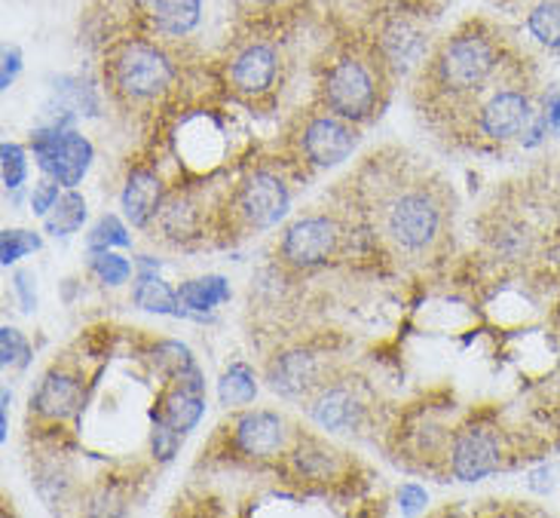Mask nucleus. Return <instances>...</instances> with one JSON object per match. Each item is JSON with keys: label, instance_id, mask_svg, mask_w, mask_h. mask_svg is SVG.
<instances>
[{"label": "nucleus", "instance_id": "obj_24", "mask_svg": "<svg viewBox=\"0 0 560 518\" xmlns=\"http://www.w3.org/2000/svg\"><path fill=\"white\" fill-rule=\"evenodd\" d=\"M530 34L548 49H560V0H546L527 15Z\"/></svg>", "mask_w": 560, "mask_h": 518}, {"label": "nucleus", "instance_id": "obj_29", "mask_svg": "<svg viewBox=\"0 0 560 518\" xmlns=\"http://www.w3.org/2000/svg\"><path fill=\"white\" fill-rule=\"evenodd\" d=\"M0 157H3V184L15 191V187H22L25 182V175H28V166H25V151L19 148V145H3L0 148Z\"/></svg>", "mask_w": 560, "mask_h": 518}, {"label": "nucleus", "instance_id": "obj_23", "mask_svg": "<svg viewBox=\"0 0 560 518\" xmlns=\"http://www.w3.org/2000/svg\"><path fill=\"white\" fill-rule=\"evenodd\" d=\"M425 37L420 31H410L408 25H395V28L386 31L383 37V49L386 56L398 65V68H410L413 61L423 56Z\"/></svg>", "mask_w": 560, "mask_h": 518}, {"label": "nucleus", "instance_id": "obj_3", "mask_svg": "<svg viewBox=\"0 0 560 518\" xmlns=\"http://www.w3.org/2000/svg\"><path fill=\"white\" fill-rule=\"evenodd\" d=\"M325 102L343 120H364L374 111V102H377L374 77L368 74L362 61H337L325 77Z\"/></svg>", "mask_w": 560, "mask_h": 518}, {"label": "nucleus", "instance_id": "obj_13", "mask_svg": "<svg viewBox=\"0 0 560 518\" xmlns=\"http://www.w3.org/2000/svg\"><path fill=\"white\" fill-rule=\"evenodd\" d=\"M160 199H163L160 179L153 172H148V169H138V172L129 175V182L122 187V212H126V218L136 228H144L156 215V209H160Z\"/></svg>", "mask_w": 560, "mask_h": 518}, {"label": "nucleus", "instance_id": "obj_21", "mask_svg": "<svg viewBox=\"0 0 560 518\" xmlns=\"http://www.w3.org/2000/svg\"><path fill=\"white\" fill-rule=\"evenodd\" d=\"M255 396H258V383H255L252 368L243 366V362L230 366L224 378L218 381L221 405H248V402H255Z\"/></svg>", "mask_w": 560, "mask_h": 518}, {"label": "nucleus", "instance_id": "obj_9", "mask_svg": "<svg viewBox=\"0 0 560 518\" xmlns=\"http://www.w3.org/2000/svg\"><path fill=\"white\" fill-rule=\"evenodd\" d=\"M530 120L533 111L524 92H497L481 111V129L490 138H500V141L524 136Z\"/></svg>", "mask_w": 560, "mask_h": 518}, {"label": "nucleus", "instance_id": "obj_17", "mask_svg": "<svg viewBox=\"0 0 560 518\" xmlns=\"http://www.w3.org/2000/svg\"><path fill=\"white\" fill-rule=\"evenodd\" d=\"M77 402H80V387L71 378H65V375H46L37 396H34L37 412L44 414V417H52V421H61V417L74 414Z\"/></svg>", "mask_w": 560, "mask_h": 518}, {"label": "nucleus", "instance_id": "obj_16", "mask_svg": "<svg viewBox=\"0 0 560 518\" xmlns=\"http://www.w3.org/2000/svg\"><path fill=\"white\" fill-rule=\"evenodd\" d=\"M359 417H362V405L349 396L347 390H328V393H322V396L316 399V405H313V421H316L322 429H331V433L355 427Z\"/></svg>", "mask_w": 560, "mask_h": 518}, {"label": "nucleus", "instance_id": "obj_32", "mask_svg": "<svg viewBox=\"0 0 560 518\" xmlns=\"http://www.w3.org/2000/svg\"><path fill=\"white\" fill-rule=\"evenodd\" d=\"M15 291H19V298H22V310H25V313H31V310L37 307L34 274H28V270H19V274H15Z\"/></svg>", "mask_w": 560, "mask_h": 518}, {"label": "nucleus", "instance_id": "obj_35", "mask_svg": "<svg viewBox=\"0 0 560 518\" xmlns=\"http://www.w3.org/2000/svg\"><path fill=\"white\" fill-rule=\"evenodd\" d=\"M548 126H551V123H548V114H533L530 126L524 129V136H521V141H524L527 148H533V145H539V141H542V136H546V133H548Z\"/></svg>", "mask_w": 560, "mask_h": 518}, {"label": "nucleus", "instance_id": "obj_31", "mask_svg": "<svg viewBox=\"0 0 560 518\" xmlns=\"http://www.w3.org/2000/svg\"><path fill=\"white\" fill-rule=\"evenodd\" d=\"M59 182H44L34 187V194H31V209L34 215H49L52 212V206L59 203Z\"/></svg>", "mask_w": 560, "mask_h": 518}, {"label": "nucleus", "instance_id": "obj_4", "mask_svg": "<svg viewBox=\"0 0 560 518\" xmlns=\"http://www.w3.org/2000/svg\"><path fill=\"white\" fill-rule=\"evenodd\" d=\"M497 68V53L487 37L463 34L444 46L439 59V74L451 90H475Z\"/></svg>", "mask_w": 560, "mask_h": 518}, {"label": "nucleus", "instance_id": "obj_15", "mask_svg": "<svg viewBox=\"0 0 560 518\" xmlns=\"http://www.w3.org/2000/svg\"><path fill=\"white\" fill-rule=\"evenodd\" d=\"M316 378V359L310 353H285L270 368V387L282 396H301Z\"/></svg>", "mask_w": 560, "mask_h": 518}, {"label": "nucleus", "instance_id": "obj_2", "mask_svg": "<svg viewBox=\"0 0 560 518\" xmlns=\"http://www.w3.org/2000/svg\"><path fill=\"white\" fill-rule=\"evenodd\" d=\"M175 77L172 61L148 44L122 46L114 61V80L129 99H153L166 90Z\"/></svg>", "mask_w": 560, "mask_h": 518}, {"label": "nucleus", "instance_id": "obj_12", "mask_svg": "<svg viewBox=\"0 0 560 518\" xmlns=\"http://www.w3.org/2000/svg\"><path fill=\"white\" fill-rule=\"evenodd\" d=\"M282 421L270 412H252L245 414L236 427V445L252 458H270L282 448Z\"/></svg>", "mask_w": 560, "mask_h": 518}, {"label": "nucleus", "instance_id": "obj_1", "mask_svg": "<svg viewBox=\"0 0 560 518\" xmlns=\"http://www.w3.org/2000/svg\"><path fill=\"white\" fill-rule=\"evenodd\" d=\"M31 148L40 169L61 187H77L90 172L92 145L83 136H77L74 129H65V123L34 129Z\"/></svg>", "mask_w": 560, "mask_h": 518}, {"label": "nucleus", "instance_id": "obj_10", "mask_svg": "<svg viewBox=\"0 0 560 518\" xmlns=\"http://www.w3.org/2000/svg\"><path fill=\"white\" fill-rule=\"evenodd\" d=\"M500 470V448L497 442L481 433V429H469L456 439L454 448V473L463 482H481L490 473Z\"/></svg>", "mask_w": 560, "mask_h": 518}, {"label": "nucleus", "instance_id": "obj_19", "mask_svg": "<svg viewBox=\"0 0 560 518\" xmlns=\"http://www.w3.org/2000/svg\"><path fill=\"white\" fill-rule=\"evenodd\" d=\"M202 412H206V399H202V393L178 383V390L163 402V412H160L156 421H163V424H168L172 429H178L184 436V433H190V429L197 427Z\"/></svg>", "mask_w": 560, "mask_h": 518}, {"label": "nucleus", "instance_id": "obj_34", "mask_svg": "<svg viewBox=\"0 0 560 518\" xmlns=\"http://www.w3.org/2000/svg\"><path fill=\"white\" fill-rule=\"evenodd\" d=\"M22 71V53L19 49H3V71H0V87L10 90L15 77Z\"/></svg>", "mask_w": 560, "mask_h": 518}, {"label": "nucleus", "instance_id": "obj_22", "mask_svg": "<svg viewBox=\"0 0 560 518\" xmlns=\"http://www.w3.org/2000/svg\"><path fill=\"white\" fill-rule=\"evenodd\" d=\"M83 221H86V199L71 191V194H65V197L52 206V212L46 215V233H52V237H68V233H74V230L83 228Z\"/></svg>", "mask_w": 560, "mask_h": 518}, {"label": "nucleus", "instance_id": "obj_14", "mask_svg": "<svg viewBox=\"0 0 560 518\" xmlns=\"http://www.w3.org/2000/svg\"><path fill=\"white\" fill-rule=\"evenodd\" d=\"M138 7L148 13L156 31L182 37L187 31L197 28L202 0H136Z\"/></svg>", "mask_w": 560, "mask_h": 518}, {"label": "nucleus", "instance_id": "obj_30", "mask_svg": "<svg viewBox=\"0 0 560 518\" xmlns=\"http://www.w3.org/2000/svg\"><path fill=\"white\" fill-rule=\"evenodd\" d=\"M178 442H182V433L172 429L163 421H156V429H153V454L160 460H168L175 451H178Z\"/></svg>", "mask_w": 560, "mask_h": 518}, {"label": "nucleus", "instance_id": "obj_20", "mask_svg": "<svg viewBox=\"0 0 560 518\" xmlns=\"http://www.w3.org/2000/svg\"><path fill=\"white\" fill-rule=\"evenodd\" d=\"M178 301L184 310L190 313H206L212 307L230 301V283L224 276H202V279H190L178 289Z\"/></svg>", "mask_w": 560, "mask_h": 518}, {"label": "nucleus", "instance_id": "obj_37", "mask_svg": "<svg viewBox=\"0 0 560 518\" xmlns=\"http://www.w3.org/2000/svg\"><path fill=\"white\" fill-rule=\"evenodd\" d=\"M548 123H551V129L560 136V92L558 95H551V102H548Z\"/></svg>", "mask_w": 560, "mask_h": 518}, {"label": "nucleus", "instance_id": "obj_33", "mask_svg": "<svg viewBox=\"0 0 560 518\" xmlns=\"http://www.w3.org/2000/svg\"><path fill=\"white\" fill-rule=\"evenodd\" d=\"M429 504V497H425L423 488H417V485H405V488L398 491V506L405 509V513H420L423 506Z\"/></svg>", "mask_w": 560, "mask_h": 518}, {"label": "nucleus", "instance_id": "obj_8", "mask_svg": "<svg viewBox=\"0 0 560 518\" xmlns=\"http://www.w3.org/2000/svg\"><path fill=\"white\" fill-rule=\"evenodd\" d=\"M355 148V133L334 117H316L303 129V151L316 166H337Z\"/></svg>", "mask_w": 560, "mask_h": 518}, {"label": "nucleus", "instance_id": "obj_11", "mask_svg": "<svg viewBox=\"0 0 560 518\" xmlns=\"http://www.w3.org/2000/svg\"><path fill=\"white\" fill-rule=\"evenodd\" d=\"M230 77H233V87L240 92H248V95L267 92L276 80V53L270 46H248L236 56Z\"/></svg>", "mask_w": 560, "mask_h": 518}, {"label": "nucleus", "instance_id": "obj_18", "mask_svg": "<svg viewBox=\"0 0 560 518\" xmlns=\"http://www.w3.org/2000/svg\"><path fill=\"white\" fill-rule=\"evenodd\" d=\"M132 301H136L141 310H148V313H168V316H175V313H178V304H182L178 295L168 289L166 283L156 276L153 264H144V267H141L136 291H132Z\"/></svg>", "mask_w": 560, "mask_h": 518}, {"label": "nucleus", "instance_id": "obj_5", "mask_svg": "<svg viewBox=\"0 0 560 518\" xmlns=\"http://www.w3.org/2000/svg\"><path fill=\"white\" fill-rule=\"evenodd\" d=\"M441 225L439 206L432 203V197H425L420 191L405 194L393 203V209L386 215V228L393 233V240L405 249H425L435 240Z\"/></svg>", "mask_w": 560, "mask_h": 518}, {"label": "nucleus", "instance_id": "obj_36", "mask_svg": "<svg viewBox=\"0 0 560 518\" xmlns=\"http://www.w3.org/2000/svg\"><path fill=\"white\" fill-rule=\"evenodd\" d=\"M530 488L536 494H551L555 491V467H539L530 473Z\"/></svg>", "mask_w": 560, "mask_h": 518}, {"label": "nucleus", "instance_id": "obj_27", "mask_svg": "<svg viewBox=\"0 0 560 518\" xmlns=\"http://www.w3.org/2000/svg\"><path fill=\"white\" fill-rule=\"evenodd\" d=\"M90 249H110V245H129V230L122 228L117 215H105L95 228L90 230Z\"/></svg>", "mask_w": 560, "mask_h": 518}, {"label": "nucleus", "instance_id": "obj_6", "mask_svg": "<svg viewBox=\"0 0 560 518\" xmlns=\"http://www.w3.org/2000/svg\"><path fill=\"white\" fill-rule=\"evenodd\" d=\"M240 206H243V215L248 218V225H255L260 230L276 228L288 215L285 184L279 182L276 175L255 172L245 182L243 194H240Z\"/></svg>", "mask_w": 560, "mask_h": 518}, {"label": "nucleus", "instance_id": "obj_25", "mask_svg": "<svg viewBox=\"0 0 560 518\" xmlns=\"http://www.w3.org/2000/svg\"><path fill=\"white\" fill-rule=\"evenodd\" d=\"M92 270L98 274L102 283L107 286H122L132 276V264L120 255H114L110 249H92Z\"/></svg>", "mask_w": 560, "mask_h": 518}, {"label": "nucleus", "instance_id": "obj_28", "mask_svg": "<svg viewBox=\"0 0 560 518\" xmlns=\"http://www.w3.org/2000/svg\"><path fill=\"white\" fill-rule=\"evenodd\" d=\"M31 347L28 341L22 337V332H15L10 325L0 329V362L3 366H28Z\"/></svg>", "mask_w": 560, "mask_h": 518}, {"label": "nucleus", "instance_id": "obj_26", "mask_svg": "<svg viewBox=\"0 0 560 518\" xmlns=\"http://www.w3.org/2000/svg\"><path fill=\"white\" fill-rule=\"evenodd\" d=\"M37 249H40V237L31 233V230H3V237H0V261L7 267L22 258V255L37 252Z\"/></svg>", "mask_w": 560, "mask_h": 518}, {"label": "nucleus", "instance_id": "obj_7", "mask_svg": "<svg viewBox=\"0 0 560 518\" xmlns=\"http://www.w3.org/2000/svg\"><path fill=\"white\" fill-rule=\"evenodd\" d=\"M337 245V225L328 218H303L298 225H291L282 240V252L291 264L313 267L328 258Z\"/></svg>", "mask_w": 560, "mask_h": 518}]
</instances>
